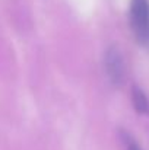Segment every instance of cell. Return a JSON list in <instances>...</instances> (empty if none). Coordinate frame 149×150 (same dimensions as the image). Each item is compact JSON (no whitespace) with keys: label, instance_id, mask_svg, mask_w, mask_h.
Wrapping results in <instances>:
<instances>
[{"label":"cell","instance_id":"cell-2","mask_svg":"<svg viewBox=\"0 0 149 150\" xmlns=\"http://www.w3.org/2000/svg\"><path fill=\"white\" fill-rule=\"evenodd\" d=\"M104 67H105L108 80L114 86H121L124 82V76H126V67H124L123 55L117 47H110L105 51Z\"/></svg>","mask_w":149,"mask_h":150},{"label":"cell","instance_id":"cell-3","mask_svg":"<svg viewBox=\"0 0 149 150\" xmlns=\"http://www.w3.org/2000/svg\"><path fill=\"white\" fill-rule=\"evenodd\" d=\"M132 102H133L135 109L139 114L149 115V98L146 96V93L138 86H133V89H132Z\"/></svg>","mask_w":149,"mask_h":150},{"label":"cell","instance_id":"cell-1","mask_svg":"<svg viewBox=\"0 0 149 150\" xmlns=\"http://www.w3.org/2000/svg\"><path fill=\"white\" fill-rule=\"evenodd\" d=\"M130 26L139 44L149 47V0L130 1Z\"/></svg>","mask_w":149,"mask_h":150}]
</instances>
